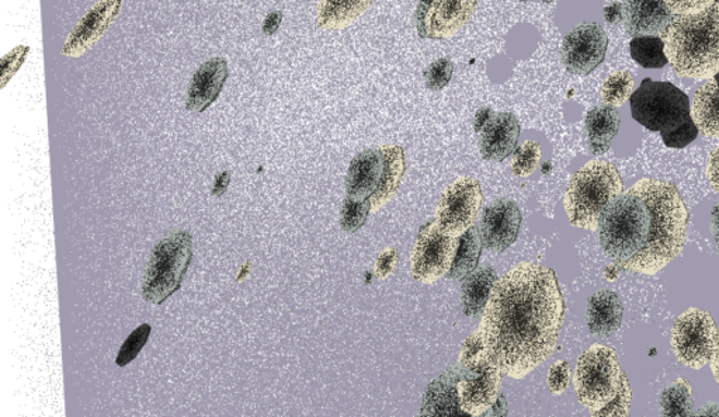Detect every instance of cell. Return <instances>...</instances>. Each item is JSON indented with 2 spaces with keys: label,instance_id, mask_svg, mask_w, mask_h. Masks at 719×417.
Returning a JSON list of instances; mask_svg holds the SVG:
<instances>
[{
  "label": "cell",
  "instance_id": "obj_40",
  "mask_svg": "<svg viewBox=\"0 0 719 417\" xmlns=\"http://www.w3.org/2000/svg\"><path fill=\"white\" fill-rule=\"evenodd\" d=\"M397 259V252L395 250H390L387 252V254H383L380 259H378L377 263V269L378 273L381 275H387L388 273H391L393 263H395Z\"/></svg>",
  "mask_w": 719,
  "mask_h": 417
},
{
  "label": "cell",
  "instance_id": "obj_1",
  "mask_svg": "<svg viewBox=\"0 0 719 417\" xmlns=\"http://www.w3.org/2000/svg\"><path fill=\"white\" fill-rule=\"evenodd\" d=\"M565 303L551 269L523 263L495 284L485 309L487 356L512 378H523L556 347Z\"/></svg>",
  "mask_w": 719,
  "mask_h": 417
},
{
  "label": "cell",
  "instance_id": "obj_29",
  "mask_svg": "<svg viewBox=\"0 0 719 417\" xmlns=\"http://www.w3.org/2000/svg\"><path fill=\"white\" fill-rule=\"evenodd\" d=\"M634 75L629 71L617 72L604 85V100L610 106H623L633 95Z\"/></svg>",
  "mask_w": 719,
  "mask_h": 417
},
{
  "label": "cell",
  "instance_id": "obj_6",
  "mask_svg": "<svg viewBox=\"0 0 719 417\" xmlns=\"http://www.w3.org/2000/svg\"><path fill=\"white\" fill-rule=\"evenodd\" d=\"M623 192V179L613 163H587L572 177L568 187L565 210L571 224L596 230L607 208Z\"/></svg>",
  "mask_w": 719,
  "mask_h": 417
},
{
  "label": "cell",
  "instance_id": "obj_14",
  "mask_svg": "<svg viewBox=\"0 0 719 417\" xmlns=\"http://www.w3.org/2000/svg\"><path fill=\"white\" fill-rule=\"evenodd\" d=\"M502 371L488 356L470 364L461 381V406L466 415H485L498 400Z\"/></svg>",
  "mask_w": 719,
  "mask_h": 417
},
{
  "label": "cell",
  "instance_id": "obj_42",
  "mask_svg": "<svg viewBox=\"0 0 719 417\" xmlns=\"http://www.w3.org/2000/svg\"><path fill=\"white\" fill-rule=\"evenodd\" d=\"M493 111L489 108H484L478 111L475 115L474 127L475 133H483L484 128L487 127L490 120L493 118Z\"/></svg>",
  "mask_w": 719,
  "mask_h": 417
},
{
  "label": "cell",
  "instance_id": "obj_23",
  "mask_svg": "<svg viewBox=\"0 0 719 417\" xmlns=\"http://www.w3.org/2000/svg\"><path fill=\"white\" fill-rule=\"evenodd\" d=\"M692 118L699 133L707 137H719V86L717 82L698 87L694 94Z\"/></svg>",
  "mask_w": 719,
  "mask_h": 417
},
{
  "label": "cell",
  "instance_id": "obj_24",
  "mask_svg": "<svg viewBox=\"0 0 719 417\" xmlns=\"http://www.w3.org/2000/svg\"><path fill=\"white\" fill-rule=\"evenodd\" d=\"M497 283L498 275L493 269L485 268L471 273L463 285V308L466 317H476L483 312Z\"/></svg>",
  "mask_w": 719,
  "mask_h": 417
},
{
  "label": "cell",
  "instance_id": "obj_22",
  "mask_svg": "<svg viewBox=\"0 0 719 417\" xmlns=\"http://www.w3.org/2000/svg\"><path fill=\"white\" fill-rule=\"evenodd\" d=\"M620 114L614 106L606 105L587 113L586 134L590 152L599 157L610 149L611 140L619 133Z\"/></svg>",
  "mask_w": 719,
  "mask_h": 417
},
{
  "label": "cell",
  "instance_id": "obj_17",
  "mask_svg": "<svg viewBox=\"0 0 719 417\" xmlns=\"http://www.w3.org/2000/svg\"><path fill=\"white\" fill-rule=\"evenodd\" d=\"M230 75L228 61L223 57L211 58L198 68L188 86L186 109L192 113H204L221 95Z\"/></svg>",
  "mask_w": 719,
  "mask_h": 417
},
{
  "label": "cell",
  "instance_id": "obj_9",
  "mask_svg": "<svg viewBox=\"0 0 719 417\" xmlns=\"http://www.w3.org/2000/svg\"><path fill=\"white\" fill-rule=\"evenodd\" d=\"M717 327L706 310L692 308L680 315L673 328L674 354L684 366L699 370L711 361Z\"/></svg>",
  "mask_w": 719,
  "mask_h": 417
},
{
  "label": "cell",
  "instance_id": "obj_28",
  "mask_svg": "<svg viewBox=\"0 0 719 417\" xmlns=\"http://www.w3.org/2000/svg\"><path fill=\"white\" fill-rule=\"evenodd\" d=\"M692 407V387L686 380L673 382L660 395V409L665 416H688Z\"/></svg>",
  "mask_w": 719,
  "mask_h": 417
},
{
  "label": "cell",
  "instance_id": "obj_18",
  "mask_svg": "<svg viewBox=\"0 0 719 417\" xmlns=\"http://www.w3.org/2000/svg\"><path fill=\"white\" fill-rule=\"evenodd\" d=\"M624 26L631 37L663 34L673 13L663 0H624Z\"/></svg>",
  "mask_w": 719,
  "mask_h": 417
},
{
  "label": "cell",
  "instance_id": "obj_31",
  "mask_svg": "<svg viewBox=\"0 0 719 417\" xmlns=\"http://www.w3.org/2000/svg\"><path fill=\"white\" fill-rule=\"evenodd\" d=\"M150 334V324L143 323L130 334L127 341L121 346L115 364L119 367L129 366L131 361L137 358L145 344H147Z\"/></svg>",
  "mask_w": 719,
  "mask_h": 417
},
{
  "label": "cell",
  "instance_id": "obj_25",
  "mask_svg": "<svg viewBox=\"0 0 719 417\" xmlns=\"http://www.w3.org/2000/svg\"><path fill=\"white\" fill-rule=\"evenodd\" d=\"M373 0H322L319 7L318 24L320 27L342 28L366 12Z\"/></svg>",
  "mask_w": 719,
  "mask_h": 417
},
{
  "label": "cell",
  "instance_id": "obj_15",
  "mask_svg": "<svg viewBox=\"0 0 719 417\" xmlns=\"http://www.w3.org/2000/svg\"><path fill=\"white\" fill-rule=\"evenodd\" d=\"M123 0H99L87 12L68 38L62 54L80 58L89 51L109 30L110 24L119 16Z\"/></svg>",
  "mask_w": 719,
  "mask_h": 417
},
{
  "label": "cell",
  "instance_id": "obj_41",
  "mask_svg": "<svg viewBox=\"0 0 719 417\" xmlns=\"http://www.w3.org/2000/svg\"><path fill=\"white\" fill-rule=\"evenodd\" d=\"M605 19L607 23L617 24L623 22L624 11L623 4L621 3H611L610 7L605 9Z\"/></svg>",
  "mask_w": 719,
  "mask_h": 417
},
{
  "label": "cell",
  "instance_id": "obj_13",
  "mask_svg": "<svg viewBox=\"0 0 719 417\" xmlns=\"http://www.w3.org/2000/svg\"><path fill=\"white\" fill-rule=\"evenodd\" d=\"M607 46L609 38L600 24H582L563 40V64L573 75H589L605 61Z\"/></svg>",
  "mask_w": 719,
  "mask_h": 417
},
{
  "label": "cell",
  "instance_id": "obj_10",
  "mask_svg": "<svg viewBox=\"0 0 719 417\" xmlns=\"http://www.w3.org/2000/svg\"><path fill=\"white\" fill-rule=\"evenodd\" d=\"M456 244L459 240L441 230L436 221L422 228L413 254V278L422 283H434L441 275L449 273L454 261Z\"/></svg>",
  "mask_w": 719,
  "mask_h": 417
},
{
  "label": "cell",
  "instance_id": "obj_12",
  "mask_svg": "<svg viewBox=\"0 0 719 417\" xmlns=\"http://www.w3.org/2000/svg\"><path fill=\"white\" fill-rule=\"evenodd\" d=\"M483 191L473 179H463L446 192L437 211V224L451 235H463L474 225L483 207Z\"/></svg>",
  "mask_w": 719,
  "mask_h": 417
},
{
  "label": "cell",
  "instance_id": "obj_46",
  "mask_svg": "<svg viewBox=\"0 0 719 417\" xmlns=\"http://www.w3.org/2000/svg\"><path fill=\"white\" fill-rule=\"evenodd\" d=\"M714 77H716L717 85L719 86V72H718V74H717L716 76H714Z\"/></svg>",
  "mask_w": 719,
  "mask_h": 417
},
{
  "label": "cell",
  "instance_id": "obj_26",
  "mask_svg": "<svg viewBox=\"0 0 719 417\" xmlns=\"http://www.w3.org/2000/svg\"><path fill=\"white\" fill-rule=\"evenodd\" d=\"M483 237L476 226H471L459 237L453 265L449 271V278L454 280L465 279L474 273L478 266L480 252H483Z\"/></svg>",
  "mask_w": 719,
  "mask_h": 417
},
{
  "label": "cell",
  "instance_id": "obj_36",
  "mask_svg": "<svg viewBox=\"0 0 719 417\" xmlns=\"http://www.w3.org/2000/svg\"><path fill=\"white\" fill-rule=\"evenodd\" d=\"M485 356H487V347H485L483 333L479 332L465 342L463 353H461V361L466 367Z\"/></svg>",
  "mask_w": 719,
  "mask_h": 417
},
{
  "label": "cell",
  "instance_id": "obj_11",
  "mask_svg": "<svg viewBox=\"0 0 719 417\" xmlns=\"http://www.w3.org/2000/svg\"><path fill=\"white\" fill-rule=\"evenodd\" d=\"M478 0H421L416 11L422 38L441 40L459 32L475 11Z\"/></svg>",
  "mask_w": 719,
  "mask_h": 417
},
{
  "label": "cell",
  "instance_id": "obj_44",
  "mask_svg": "<svg viewBox=\"0 0 719 417\" xmlns=\"http://www.w3.org/2000/svg\"><path fill=\"white\" fill-rule=\"evenodd\" d=\"M711 367H712L714 376H716V380L719 385V331L717 333L716 348H714V354L711 358Z\"/></svg>",
  "mask_w": 719,
  "mask_h": 417
},
{
  "label": "cell",
  "instance_id": "obj_32",
  "mask_svg": "<svg viewBox=\"0 0 719 417\" xmlns=\"http://www.w3.org/2000/svg\"><path fill=\"white\" fill-rule=\"evenodd\" d=\"M539 158H541V149H539V145L534 143V140H527L523 147L517 149L513 162V172L516 173L517 176H527V174L536 171Z\"/></svg>",
  "mask_w": 719,
  "mask_h": 417
},
{
  "label": "cell",
  "instance_id": "obj_3",
  "mask_svg": "<svg viewBox=\"0 0 719 417\" xmlns=\"http://www.w3.org/2000/svg\"><path fill=\"white\" fill-rule=\"evenodd\" d=\"M665 54L678 75L708 79L719 72V0L706 11L673 14L663 33Z\"/></svg>",
  "mask_w": 719,
  "mask_h": 417
},
{
  "label": "cell",
  "instance_id": "obj_27",
  "mask_svg": "<svg viewBox=\"0 0 719 417\" xmlns=\"http://www.w3.org/2000/svg\"><path fill=\"white\" fill-rule=\"evenodd\" d=\"M631 57L645 70H660L668 65L662 38L655 36L635 37L630 44Z\"/></svg>",
  "mask_w": 719,
  "mask_h": 417
},
{
  "label": "cell",
  "instance_id": "obj_4",
  "mask_svg": "<svg viewBox=\"0 0 719 417\" xmlns=\"http://www.w3.org/2000/svg\"><path fill=\"white\" fill-rule=\"evenodd\" d=\"M630 105L634 120L646 130L660 133L668 148L687 147L698 137L688 96L669 82L646 77L631 95Z\"/></svg>",
  "mask_w": 719,
  "mask_h": 417
},
{
  "label": "cell",
  "instance_id": "obj_34",
  "mask_svg": "<svg viewBox=\"0 0 719 417\" xmlns=\"http://www.w3.org/2000/svg\"><path fill=\"white\" fill-rule=\"evenodd\" d=\"M28 52H31V47L19 46L2 58V72H0L2 84H0V86H7L8 82L16 75V72L21 70L24 62H26Z\"/></svg>",
  "mask_w": 719,
  "mask_h": 417
},
{
  "label": "cell",
  "instance_id": "obj_30",
  "mask_svg": "<svg viewBox=\"0 0 719 417\" xmlns=\"http://www.w3.org/2000/svg\"><path fill=\"white\" fill-rule=\"evenodd\" d=\"M373 210L370 204L366 201H354L348 198L343 203L342 214H340V225L344 231L356 232L366 224L368 214Z\"/></svg>",
  "mask_w": 719,
  "mask_h": 417
},
{
  "label": "cell",
  "instance_id": "obj_8",
  "mask_svg": "<svg viewBox=\"0 0 719 417\" xmlns=\"http://www.w3.org/2000/svg\"><path fill=\"white\" fill-rule=\"evenodd\" d=\"M193 257V237L188 232H179L160 241L150 256L145 274L143 294L150 304H162L176 293Z\"/></svg>",
  "mask_w": 719,
  "mask_h": 417
},
{
  "label": "cell",
  "instance_id": "obj_5",
  "mask_svg": "<svg viewBox=\"0 0 719 417\" xmlns=\"http://www.w3.org/2000/svg\"><path fill=\"white\" fill-rule=\"evenodd\" d=\"M575 385L581 404L595 416H626L631 388L613 348L595 344L582 354Z\"/></svg>",
  "mask_w": 719,
  "mask_h": 417
},
{
  "label": "cell",
  "instance_id": "obj_20",
  "mask_svg": "<svg viewBox=\"0 0 719 417\" xmlns=\"http://www.w3.org/2000/svg\"><path fill=\"white\" fill-rule=\"evenodd\" d=\"M463 372L449 371L431 382L424 397L421 414L425 416L466 415L461 406Z\"/></svg>",
  "mask_w": 719,
  "mask_h": 417
},
{
  "label": "cell",
  "instance_id": "obj_43",
  "mask_svg": "<svg viewBox=\"0 0 719 417\" xmlns=\"http://www.w3.org/2000/svg\"><path fill=\"white\" fill-rule=\"evenodd\" d=\"M231 183V173L222 172L218 174L216 179V184L212 187V196L220 197L223 193L227 192L228 186Z\"/></svg>",
  "mask_w": 719,
  "mask_h": 417
},
{
  "label": "cell",
  "instance_id": "obj_2",
  "mask_svg": "<svg viewBox=\"0 0 719 417\" xmlns=\"http://www.w3.org/2000/svg\"><path fill=\"white\" fill-rule=\"evenodd\" d=\"M688 212L678 188L644 179L623 192L600 220V244L621 270L655 274L680 255Z\"/></svg>",
  "mask_w": 719,
  "mask_h": 417
},
{
  "label": "cell",
  "instance_id": "obj_45",
  "mask_svg": "<svg viewBox=\"0 0 719 417\" xmlns=\"http://www.w3.org/2000/svg\"><path fill=\"white\" fill-rule=\"evenodd\" d=\"M711 220H712L714 236H716V241L719 246V204H717V206L714 207Z\"/></svg>",
  "mask_w": 719,
  "mask_h": 417
},
{
  "label": "cell",
  "instance_id": "obj_19",
  "mask_svg": "<svg viewBox=\"0 0 719 417\" xmlns=\"http://www.w3.org/2000/svg\"><path fill=\"white\" fill-rule=\"evenodd\" d=\"M520 124L512 113L495 114L480 138V154L487 161H504L516 149Z\"/></svg>",
  "mask_w": 719,
  "mask_h": 417
},
{
  "label": "cell",
  "instance_id": "obj_47",
  "mask_svg": "<svg viewBox=\"0 0 719 417\" xmlns=\"http://www.w3.org/2000/svg\"><path fill=\"white\" fill-rule=\"evenodd\" d=\"M543 2L550 3V2H553V0H543Z\"/></svg>",
  "mask_w": 719,
  "mask_h": 417
},
{
  "label": "cell",
  "instance_id": "obj_16",
  "mask_svg": "<svg viewBox=\"0 0 719 417\" xmlns=\"http://www.w3.org/2000/svg\"><path fill=\"white\" fill-rule=\"evenodd\" d=\"M522 214L516 203L498 201L485 210L480 222L483 244L490 250L503 252L517 240Z\"/></svg>",
  "mask_w": 719,
  "mask_h": 417
},
{
  "label": "cell",
  "instance_id": "obj_33",
  "mask_svg": "<svg viewBox=\"0 0 719 417\" xmlns=\"http://www.w3.org/2000/svg\"><path fill=\"white\" fill-rule=\"evenodd\" d=\"M453 74V62L447 60V58H441V60H437L435 64L427 68L425 72L426 85L430 90L439 91L450 84Z\"/></svg>",
  "mask_w": 719,
  "mask_h": 417
},
{
  "label": "cell",
  "instance_id": "obj_7",
  "mask_svg": "<svg viewBox=\"0 0 719 417\" xmlns=\"http://www.w3.org/2000/svg\"><path fill=\"white\" fill-rule=\"evenodd\" d=\"M405 174V155L401 147H382L357 155L350 163L348 198L381 207L395 194Z\"/></svg>",
  "mask_w": 719,
  "mask_h": 417
},
{
  "label": "cell",
  "instance_id": "obj_21",
  "mask_svg": "<svg viewBox=\"0 0 719 417\" xmlns=\"http://www.w3.org/2000/svg\"><path fill=\"white\" fill-rule=\"evenodd\" d=\"M623 303L613 291H599L587 304V327L600 336H610L619 331L623 321Z\"/></svg>",
  "mask_w": 719,
  "mask_h": 417
},
{
  "label": "cell",
  "instance_id": "obj_39",
  "mask_svg": "<svg viewBox=\"0 0 719 417\" xmlns=\"http://www.w3.org/2000/svg\"><path fill=\"white\" fill-rule=\"evenodd\" d=\"M708 177L714 191L719 193V148L714 150L709 159Z\"/></svg>",
  "mask_w": 719,
  "mask_h": 417
},
{
  "label": "cell",
  "instance_id": "obj_35",
  "mask_svg": "<svg viewBox=\"0 0 719 417\" xmlns=\"http://www.w3.org/2000/svg\"><path fill=\"white\" fill-rule=\"evenodd\" d=\"M571 382V367L566 361L557 363L551 368L550 377H548V384H550L553 394H562L570 387Z\"/></svg>",
  "mask_w": 719,
  "mask_h": 417
},
{
  "label": "cell",
  "instance_id": "obj_48",
  "mask_svg": "<svg viewBox=\"0 0 719 417\" xmlns=\"http://www.w3.org/2000/svg\"><path fill=\"white\" fill-rule=\"evenodd\" d=\"M522 2H528V0H522Z\"/></svg>",
  "mask_w": 719,
  "mask_h": 417
},
{
  "label": "cell",
  "instance_id": "obj_37",
  "mask_svg": "<svg viewBox=\"0 0 719 417\" xmlns=\"http://www.w3.org/2000/svg\"><path fill=\"white\" fill-rule=\"evenodd\" d=\"M673 14H688L706 11L716 0H663Z\"/></svg>",
  "mask_w": 719,
  "mask_h": 417
},
{
  "label": "cell",
  "instance_id": "obj_38",
  "mask_svg": "<svg viewBox=\"0 0 719 417\" xmlns=\"http://www.w3.org/2000/svg\"><path fill=\"white\" fill-rule=\"evenodd\" d=\"M281 22H283V13L275 11L267 14L264 26H261V33H264L265 36H273V34L279 30Z\"/></svg>",
  "mask_w": 719,
  "mask_h": 417
}]
</instances>
